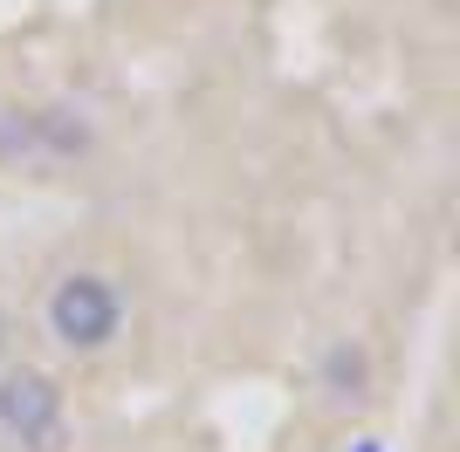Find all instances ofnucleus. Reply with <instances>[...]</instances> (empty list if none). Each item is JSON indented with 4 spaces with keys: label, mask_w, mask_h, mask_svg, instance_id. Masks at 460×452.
Segmentation results:
<instances>
[{
    "label": "nucleus",
    "mask_w": 460,
    "mask_h": 452,
    "mask_svg": "<svg viewBox=\"0 0 460 452\" xmlns=\"http://www.w3.org/2000/svg\"><path fill=\"white\" fill-rule=\"evenodd\" d=\"M0 432L21 439L28 452H62V446H69L56 377H49V370H28V363L0 377Z\"/></svg>",
    "instance_id": "f257e3e1"
},
{
    "label": "nucleus",
    "mask_w": 460,
    "mask_h": 452,
    "mask_svg": "<svg viewBox=\"0 0 460 452\" xmlns=\"http://www.w3.org/2000/svg\"><path fill=\"white\" fill-rule=\"evenodd\" d=\"M358 452H378V446H371V439H365V446H358Z\"/></svg>",
    "instance_id": "20e7f679"
},
{
    "label": "nucleus",
    "mask_w": 460,
    "mask_h": 452,
    "mask_svg": "<svg viewBox=\"0 0 460 452\" xmlns=\"http://www.w3.org/2000/svg\"><path fill=\"white\" fill-rule=\"evenodd\" d=\"M330 397H365V357L358 350H330Z\"/></svg>",
    "instance_id": "7ed1b4c3"
},
{
    "label": "nucleus",
    "mask_w": 460,
    "mask_h": 452,
    "mask_svg": "<svg viewBox=\"0 0 460 452\" xmlns=\"http://www.w3.org/2000/svg\"><path fill=\"white\" fill-rule=\"evenodd\" d=\"M117 322H124V301L103 274H69L49 295V329H56L62 350H103L117 336Z\"/></svg>",
    "instance_id": "f03ea898"
}]
</instances>
